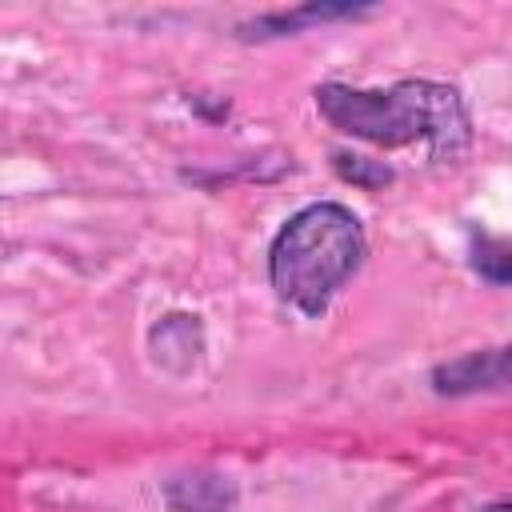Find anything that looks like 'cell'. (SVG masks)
<instances>
[{
	"instance_id": "obj_1",
	"label": "cell",
	"mask_w": 512,
	"mask_h": 512,
	"mask_svg": "<svg viewBox=\"0 0 512 512\" xmlns=\"http://www.w3.org/2000/svg\"><path fill=\"white\" fill-rule=\"evenodd\" d=\"M320 116L344 136L404 148L428 144L436 160H452L468 148V112L456 88L436 80H396L388 88H348L320 84L316 88Z\"/></svg>"
},
{
	"instance_id": "obj_6",
	"label": "cell",
	"mask_w": 512,
	"mask_h": 512,
	"mask_svg": "<svg viewBox=\"0 0 512 512\" xmlns=\"http://www.w3.org/2000/svg\"><path fill=\"white\" fill-rule=\"evenodd\" d=\"M484 512H508V500H496V504H488Z\"/></svg>"
},
{
	"instance_id": "obj_4",
	"label": "cell",
	"mask_w": 512,
	"mask_h": 512,
	"mask_svg": "<svg viewBox=\"0 0 512 512\" xmlns=\"http://www.w3.org/2000/svg\"><path fill=\"white\" fill-rule=\"evenodd\" d=\"M168 508L172 512H228L236 504V488L228 476L216 472H192V476H176L164 488Z\"/></svg>"
},
{
	"instance_id": "obj_5",
	"label": "cell",
	"mask_w": 512,
	"mask_h": 512,
	"mask_svg": "<svg viewBox=\"0 0 512 512\" xmlns=\"http://www.w3.org/2000/svg\"><path fill=\"white\" fill-rule=\"evenodd\" d=\"M472 264H476V272L484 276V280H492V284H508V244L500 240V236H480L476 244H472Z\"/></svg>"
},
{
	"instance_id": "obj_3",
	"label": "cell",
	"mask_w": 512,
	"mask_h": 512,
	"mask_svg": "<svg viewBox=\"0 0 512 512\" xmlns=\"http://www.w3.org/2000/svg\"><path fill=\"white\" fill-rule=\"evenodd\" d=\"M508 380V348H488V352H464L432 372V388L440 396H464L480 388H500Z\"/></svg>"
},
{
	"instance_id": "obj_2",
	"label": "cell",
	"mask_w": 512,
	"mask_h": 512,
	"mask_svg": "<svg viewBox=\"0 0 512 512\" xmlns=\"http://www.w3.org/2000/svg\"><path fill=\"white\" fill-rule=\"evenodd\" d=\"M368 240L352 208L316 200L284 220L268 248V280L276 296L304 316H320L332 296L364 264Z\"/></svg>"
}]
</instances>
